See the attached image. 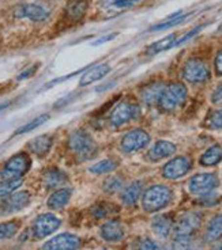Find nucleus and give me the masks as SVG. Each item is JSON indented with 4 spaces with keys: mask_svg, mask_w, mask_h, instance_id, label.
<instances>
[{
    "mask_svg": "<svg viewBox=\"0 0 222 250\" xmlns=\"http://www.w3.org/2000/svg\"><path fill=\"white\" fill-rule=\"evenodd\" d=\"M37 68V65H34V67H32V68L26 69V72H23L22 75L19 76V79H25V78H27V76H30L32 74H34V69Z\"/></svg>",
    "mask_w": 222,
    "mask_h": 250,
    "instance_id": "nucleus-44",
    "label": "nucleus"
},
{
    "mask_svg": "<svg viewBox=\"0 0 222 250\" xmlns=\"http://www.w3.org/2000/svg\"><path fill=\"white\" fill-rule=\"evenodd\" d=\"M202 29H203V26H198V27H195L194 30L188 31V33L185 34L184 37L180 38V40H178V42H176V45H175V46H178V45H181V44H184V42H187V41H188V40H191V38L194 37V36H197L198 33L202 30Z\"/></svg>",
    "mask_w": 222,
    "mask_h": 250,
    "instance_id": "nucleus-39",
    "label": "nucleus"
},
{
    "mask_svg": "<svg viewBox=\"0 0 222 250\" xmlns=\"http://www.w3.org/2000/svg\"><path fill=\"white\" fill-rule=\"evenodd\" d=\"M187 100V88L183 83H171L166 86L159 98V106L166 112H172L181 106Z\"/></svg>",
    "mask_w": 222,
    "mask_h": 250,
    "instance_id": "nucleus-3",
    "label": "nucleus"
},
{
    "mask_svg": "<svg viewBox=\"0 0 222 250\" xmlns=\"http://www.w3.org/2000/svg\"><path fill=\"white\" fill-rule=\"evenodd\" d=\"M142 190H143V184L140 181L133 182L130 187H127V189H124V192L121 193V201L127 206H133L135 204L138 199L142 194Z\"/></svg>",
    "mask_w": 222,
    "mask_h": 250,
    "instance_id": "nucleus-23",
    "label": "nucleus"
},
{
    "mask_svg": "<svg viewBox=\"0 0 222 250\" xmlns=\"http://www.w3.org/2000/svg\"><path fill=\"white\" fill-rule=\"evenodd\" d=\"M165 90V86L162 83H152L150 86H147L143 91H142V100L146 105H154L158 104L161 95Z\"/></svg>",
    "mask_w": 222,
    "mask_h": 250,
    "instance_id": "nucleus-21",
    "label": "nucleus"
},
{
    "mask_svg": "<svg viewBox=\"0 0 222 250\" xmlns=\"http://www.w3.org/2000/svg\"><path fill=\"white\" fill-rule=\"evenodd\" d=\"M178 42V38H176V34H171V36H166L165 38L159 40L147 49V55L149 56H153V55H157L159 52H164V50H168L173 48Z\"/></svg>",
    "mask_w": 222,
    "mask_h": 250,
    "instance_id": "nucleus-25",
    "label": "nucleus"
},
{
    "mask_svg": "<svg viewBox=\"0 0 222 250\" xmlns=\"http://www.w3.org/2000/svg\"><path fill=\"white\" fill-rule=\"evenodd\" d=\"M81 246H82L81 238L74 234L64 232L45 242L41 250H78Z\"/></svg>",
    "mask_w": 222,
    "mask_h": 250,
    "instance_id": "nucleus-9",
    "label": "nucleus"
},
{
    "mask_svg": "<svg viewBox=\"0 0 222 250\" xmlns=\"http://www.w3.org/2000/svg\"><path fill=\"white\" fill-rule=\"evenodd\" d=\"M101 237L108 242H119L124 237V229L119 220H111L101 227Z\"/></svg>",
    "mask_w": 222,
    "mask_h": 250,
    "instance_id": "nucleus-15",
    "label": "nucleus"
},
{
    "mask_svg": "<svg viewBox=\"0 0 222 250\" xmlns=\"http://www.w3.org/2000/svg\"><path fill=\"white\" fill-rule=\"evenodd\" d=\"M23 184V180L19 178H13V180H7L0 184V197H8Z\"/></svg>",
    "mask_w": 222,
    "mask_h": 250,
    "instance_id": "nucleus-28",
    "label": "nucleus"
},
{
    "mask_svg": "<svg viewBox=\"0 0 222 250\" xmlns=\"http://www.w3.org/2000/svg\"><path fill=\"white\" fill-rule=\"evenodd\" d=\"M121 187H123V180L113 177V178H109L108 181L105 182L104 189H105L108 193H113V192H116V190H119Z\"/></svg>",
    "mask_w": 222,
    "mask_h": 250,
    "instance_id": "nucleus-34",
    "label": "nucleus"
},
{
    "mask_svg": "<svg viewBox=\"0 0 222 250\" xmlns=\"http://www.w3.org/2000/svg\"><path fill=\"white\" fill-rule=\"evenodd\" d=\"M68 146H70V150L79 159H83V161L93 158L97 152V146H95L94 140L91 139L88 132L82 131V129H78L71 133L70 139H68Z\"/></svg>",
    "mask_w": 222,
    "mask_h": 250,
    "instance_id": "nucleus-1",
    "label": "nucleus"
},
{
    "mask_svg": "<svg viewBox=\"0 0 222 250\" xmlns=\"http://www.w3.org/2000/svg\"><path fill=\"white\" fill-rule=\"evenodd\" d=\"M191 169V162L185 156H178L164 166V177L169 180H178L180 177L185 175Z\"/></svg>",
    "mask_w": 222,
    "mask_h": 250,
    "instance_id": "nucleus-13",
    "label": "nucleus"
},
{
    "mask_svg": "<svg viewBox=\"0 0 222 250\" xmlns=\"http://www.w3.org/2000/svg\"><path fill=\"white\" fill-rule=\"evenodd\" d=\"M211 101H213V104L217 105V106H222V84H220V86L214 90L213 97H211Z\"/></svg>",
    "mask_w": 222,
    "mask_h": 250,
    "instance_id": "nucleus-40",
    "label": "nucleus"
},
{
    "mask_svg": "<svg viewBox=\"0 0 222 250\" xmlns=\"http://www.w3.org/2000/svg\"><path fill=\"white\" fill-rule=\"evenodd\" d=\"M30 203V194L29 192H18L8 196L6 200L0 206V215H8V213L18 212L29 206Z\"/></svg>",
    "mask_w": 222,
    "mask_h": 250,
    "instance_id": "nucleus-12",
    "label": "nucleus"
},
{
    "mask_svg": "<svg viewBox=\"0 0 222 250\" xmlns=\"http://www.w3.org/2000/svg\"><path fill=\"white\" fill-rule=\"evenodd\" d=\"M48 120H49V116H48V114H40L38 117H36L34 120H32L30 123L22 125L18 131L15 132V135H23V133H27V132H32L33 129L38 128L40 125H43L44 123H46Z\"/></svg>",
    "mask_w": 222,
    "mask_h": 250,
    "instance_id": "nucleus-30",
    "label": "nucleus"
},
{
    "mask_svg": "<svg viewBox=\"0 0 222 250\" xmlns=\"http://www.w3.org/2000/svg\"><path fill=\"white\" fill-rule=\"evenodd\" d=\"M138 116H139V106L136 104L124 101L114 107L113 112L109 116V121L113 126H121L126 123H130L131 120L136 119Z\"/></svg>",
    "mask_w": 222,
    "mask_h": 250,
    "instance_id": "nucleus-6",
    "label": "nucleus"
},
{
    "mask_svg": "<svg viewBox=\"0 0 222 250\" xmlns=\"http://www.w3.org/2000/svg\"><path fill=\"white\" fill-rule=\"evenodd\" d=\"M202 223V215L198 212H187L175 226V238H187L191 239L194 232L198 231Z\"/></svg>",
    "mask_w": 222,
    "mask_h": 250,
    "instance_id": "nucleus-5",
    "label": "nucleus"
},
{
    "mask_svg": "<svg viewBox=\"0 0 222 250\" xmlns=\"http://www.w3.org/2000/svg\"><path fill=\"white\" fill-rule=\"evenodd\" d=\"M222 159V147L221 146H213L209 150L204 152L202 158H200V163L203 166H214L217 163L221 162Z\"/></svg>",
    "mask_w": 222,
    "mask_h": 250,
    "instance_id": "nucleus-26",
    "label": "nucleus"
},
{
    "mask_svg": "<svg viewBox=\"0 0 222 250\" xmlns=\"http://www.w3.org/2000/svg\"><path fill=\"white\" fill-rule=\"evenodd\" d=\"M139 1L140 0H114V6L119 8H127V7L135 6Z\"/></svg>",
    "mask_w": 222,
    "mask_h": 250,
    "instance_id": "nucleus-41",
    "label": "nucleus"
},
{
    "mask_svg": "<svg viewBox=\"0 0 222 250\" xmlns=\"http://www.w3.org/2000/svg\"><path fill=\"white\" fill-rule=\"evenodd\" d=\"M7 106H10V102H6V104H1V105H0V110L6 109Z\"/></svg>",
    "mask_w": 222,
    "mask_h": 250,
    "instance_id": "nucleus-45",
    "label": "nucleus"
},
{
    "mask_svg": "<svg viewBox=\"0 0 222 250\" xmlns=\"http://www.w3.org/2000/svg\"><path fill=\"white\" fill-rule=\"evenodd\" d=\"M183 76L191 83H203L210 78L207 64L200 59H191L185 62L183 68Z\"/></svg>",
    "mask_w": 222,
    "mask_h": 250,
    "instance_id": "nucleus-7",
    "label": "nucleus"
},
{
    "mask_svg": "<svg viewBox=\"0 0 222 250\" xmlns=\"http://www.w3.org/2000/svg\"><path fill=\"white\" fill-rule=\"evenodd\" d=\"M218 187V178L211 173L194 175L190 181V190L195 194H207Z\"/></svg>",
    "mask_w": 222,
    "mask_h": 250,
    "instance_id": "nucleus-11",
    "label": "nucleus"
},
{
    "mask_svg": "<svg viewBox=\"0 0 222 250\" xmlns=\"http://www.w3.org/2000/svg\"><path fill=\"white\" fill-rule=\"evenodd\" d=\"M114 37H116V34H114V33H112V34H108V36L101 37L100 40L94 41V42H93V45H101V44H104V42H108V41H111V40H113Z\"/></svg>",
    "mask_w": 222,
    "mask_h": 250,
    "instance_id": "nucleus-43",
    "label": "nucleus"
},
{
    "mask_svg": "<svg viewBox=\"0 0 222 250\" xmlns=\"http://www.w3.org/2000/svg\"><path fill=\"white\" fill-rule=\"evenodd\" d=\"M222 237V215H217L211 219L204 234V239L207 242H216Z\"/></svg>",
    "mask_w": 222,
    "mask_h": 250,
    "instance_id": "nucleus-24",
    "label": "nucleus"
},
{
    "mask_svg": "<svg viewBox=\"0 0 222 250\" xmlns=\"http://www.w3.org/2000/svg\"><path fill=\"white\" fill-rule=\"evenodd\" d=\"M19 230L18 222H7L0 225V239H8L13 238Z\"/></svg>",
    "mask_w": 222,
    "mask_h": 250,
    "instance_id": "nucleus-32",
    "label": "nucleus"
},
{
    "mask_svg": "<svg viewBox=\"0 0 222 250\" xmlns=\"http://www.w3.org/2000/svg\"><path fill=\"white\" fill-rule=\"evenodd\" d=\"M88 10V3L85 0H74L70 6L67 7V15L74 21L81 19Z\"/></svg>",
    "mask_w": 222,
    "mask_h": 250,
    "instance_id": "nucleus-27",
    "label": "nucleus"
},
{
    "mask_svg": "<svg viewBox=\"0 0 222 250\" xmlns=\"http://www.w3.org/2000/svg\"><path fill=\"white\" fill-rule=\"evenodd\" d=\"M30 167V159L26 154H17L14 155L6 166L0 171V181H7V180H13V178H19L22 175L27 173V170Z\"/></svg>",
    "mask_w": 222,
    "mask_h": 250,
    "instance_id": "nucleus-4",
    "label": "nucleus"
},
{
    "mask_svg": "<svg viewBox=\"0 0 222 250\" xmlns=\"http://www.w3.org/2000/svg\"><path fill=\"white\" fill-rule=\"evenodd\" d=\"M152 227L157 235L166 238L173 230V220L168 215H159V216H155L153 219Z\"/></svg>",
    "mask_w": 222,
    "mask_h": 250,
    "instance_id": "nucleus-18",
    "label": "nucleus"
},
{
    "mask_svg": "<svg viewBox=\"0 0 222 250\" xmlns=\"http://www.w3.org/2000/svg\"><path fill=\"white\" fill-rule=\"evenodd\" d=\"M209 125L214 129H222V110H218L210 116Z\"/></svg>",
    "mask_w": 222,
    "mask_h": 250,
    "instance_id": "nucleus-35",
    "label": "nucleus"
},
{
    "mask_svg": "<svg viewBox=\"0 0 222 250\" xmlns=\"http://www.w3.org/2000/svg\"><path fill=\"white\" fill-rule=\"evenodd\" d=\"M218 196L217 194H211V193H207V194H203V197L202 199H199V204H202V206H214L218 203Z\"/></svg>",
    "mask_w": 222,
    "mask_h": 250,
    "instance_id": "nucleus-38",
    "label": "nucleus"
},
{
    "mask_svg": "<svg viewBox=\"0 0 222 250\" xmlns=\"http://www.w3.org/2000/svg\"><path fill=\"white\" fill-rule=\"evenodd\" d=\"M214 250H222V244L217 245L216 248H214Z\"/></svg>",
    "mask_w": 222,
    "mask_h": 250,
    "instance_id": "nucleus-46",
    "label": "nucleus"
},
{
    "mask_svg": "<svg viewBox=\"0 0 222 250\" xmlns=\"http://www.w3.org/2000/svg\"><path fill=\"white\" fill-rule=\"evenodd\" d=\"M116 167H117V162L116 161H113V159H105V161H101V162L93 165L90 167V171L93 174H105V173H109V171H113Z\"/></svg>",
    "mask_w": 222,
    "mask_h": 250,
    "instance_id": "nucleus-29",
    "label": "nucleus"
},
{
    "mask_svg": "<svg viewBox=\"0 0 222 250\" xmlns=\"http://www.w3.org/2000/svg\"><path fill=\"white\" fill-rule=\"evenodd\" d=\"M62 225V220L52 213H44L34 219L33 222V234L37 238H45L55 232Z\"/></svg>",
    "mask_w": 222,
    "mask_h": 250,
    "instance_id": "nucleus-8",
    "label": "nucleus"
},
{
    "mask_svg": "<svg viewBox=\"0 0 222 250\" xmlns=\"http://www.w3.org/2000/svg\"><path fill=\"white\" fill-rule=\"evenodd\" d=\"M27 147H29V150L32 151L34 155L43 158V156L46 155L49 152V150H51L52 138L48 136V135H41V136L30 140L29 144H27Z\"/></svg>",
    "mask_w": 222,
    "mask_h": 250,
    "instance_id": "nucleus-16",
    "label": "nucleus"
},
{
    "mask_svg": "<svg viewBox=\"0 0 222 250\" xmlns=\"http://www.w3.org/2000/svg\"><path fill=\"white\" fill-rule=\"evenodd\" d=\"M109 68L108 64H100V65H95L94 68L89 69L86 74H83V76L81 78V82H79V84L81 86H88L90 83H93V82H97L102 79L105 75H108Z\"/></svg>",
    "mask_w": 222,
    "mask_h": 250,
    "instance_id": "nucleus-20",
    "label": "nucleus"
},
{
    "mask_svg": "<svg viewBox=\"0 0 222 250\" xmlns=\"http://www.w3.org/2000/svg\"><path fill=\"white\" fill-rule=\"evenodd\" d=\"M188 15H184V14L178 13L176 15H172L171 18L165 21V22H162V23H159V25L153 26L150 31H158V30H165V29H169V27H173V26L178 25V23H181L185 18H187Z\"/></svg>",
    "mask_w": 222,
    "mask_h": 250,
    "instance_id": "nucleus-31",
    "label": "nucleus"
},
{
    "mask_svg": "<svg viewBox=\"0 0 222 250\" xmlns=\"http://www.w3.org/2000/svg\"><path fill=\"white\" fill-rule=\"evenodd\" d=\"M172 200L171 189L164 185H154L143 194V208L147 212H157L165 208Z\"/></svg>",
    "mask_w": 222,
    "mask_h": 250,
    "instance_id": "nucleus-2",
    "label": "nucleus"
},
{
    "mask_svg": "<svg viewBox=\"0 0 222 250\" xmlns=\"http://www.w3.org/2000/svg\"><path fill=\"white\" fill-rule=\"evenodd\" d=\"M43 180H44L46 189H56V188L62 187L64 182L67 181V175L64 174L62 170L49 169L45 171Z\"/></svg>",
    "mask_w": 222,
    "mask_h": 250,
    "instance_id": "nucleus-22",
    "label": "nucleus"
},
{
    "mask_svg": "<svg viewBox=\"0 0 222 250\" xmlns=\"http://www.w3.org/2000/svg\"><path fill=\"white\" fill-rule=\"evenodd\" d=\"M150 142V136L142 129H133L124 135V138L121 139V150L127 154L135 152V151L142 150L143 147H146Z\"/></svg>",
    "mask_w": 222,
    "mask_h": 250,
    "instance_id": "nucleus-10",
    "label": "nucleus"
},
{
    "mask_svg": "<svg viewBox=\"0 0 222 250\" xmlns=\"http://www.w3.org/2000/svg\"><path fill=\"white\" fill-rule=\"evenodd\" d=\"M138 250H162L158 244H155L152 239H143L138 245Z\"/></svg>",
    "mask_w": 222,
    "mask_h": 250,
    "instance_id": "nucleus-37",
    "label": "nucleus"
},
{
    "mask_svg": "<svg viewBox=\"0 0 222 250\" xmlns=\"http://www.w3.org/2000/svg\"><path fill=\"white\" fill-rule=\"evenodd\" d=\"M71 194H72V190L71 189H59L56 192H53L51 194V197L48 199V207L51 209H62L64 207L68 204V201L71 199Z\"/></svg>",
    "mask_w": 222,
    "mask_h": 250,
    "instance_id": "nucleus-19",
    "label": "nucleus"
},
{
    "mask_svg": "<svg viewBox=\"0 0 222 250\" xmlns=\"http://www.w3.org/2000/svg\"><path fill=\"white\" fill-rule=\"evenodd\" d=\"M188 248H190V239H187V238H175L171 250H188Z\"/></svg>",
    "mask_w": 222,
    "mask_h": 250,
    "instance_id": "nucleus-36",
    "label": "nucleus"
},
{
    "mask_svg": "<svg viewBox=\"0 0 222 250\" xmlns=\"http://www.w3.org/2000/svg\"><path fill=\"white\" fill-rule=\"evenodd\" d=\"M216 69L218 75H222V50L216 57Z\"/></svg>",
    "mask_w": 222,
    "mask_h": 250,
    "instance_id": "nucleus-42",
    "label": "nucleus"
},
{
    "mask_svg": "<svg viewBox=\"0 0 222 250\" xmlns=\"http://www.w3.org/2000/svg\"><path fill=\"white\" fill-rule=\"evenodd\" d=\"M176 151V147L175 144L171 143V142H165V140H161V142H157L152 147V150L149 151V158L153 159V161H158V159H162V158H168L175 154Z\"/></svg>",
    "mask_w": 222,
    "mask_h": 250,
    "instance_id": "nucleus-17",
    "label": "nucleus"
},
{
    "mask_svg": "<svg viewBox=\"0 0 222 250\" xmlns=\"http://www.w3.org/2000/svg\"><path fill=\"white\" fill-rule=\"evenodd\" d=\"M117 211V207H112L109 206V204H97V206L93 208V215H94V218L97 219H102L105 218V216H108L111 213H113Z\"/></svg>",
    "mask_w": 222,
    "mask_h": 250,
    "instance_id": "nucleus-33",
    "label": "nucleus"
},
{
    "mask_svg": "<svg viewBox=\"0 0 222 250\" xmlns=\"http://www.w3.org/2000/svg\"><path fill=\"white\" fill-rule=\"evenodd\" d=\"M15 14L19 18H27L33 22H44L49 17V14L44 7L37 6V4H23L17 8Z\"/></svg>",
    "mask_w": 222,
    "mask_h": 250,
    "instance_id": "nucleus-14",
    "label": "nucleus"
}]
</instances>
